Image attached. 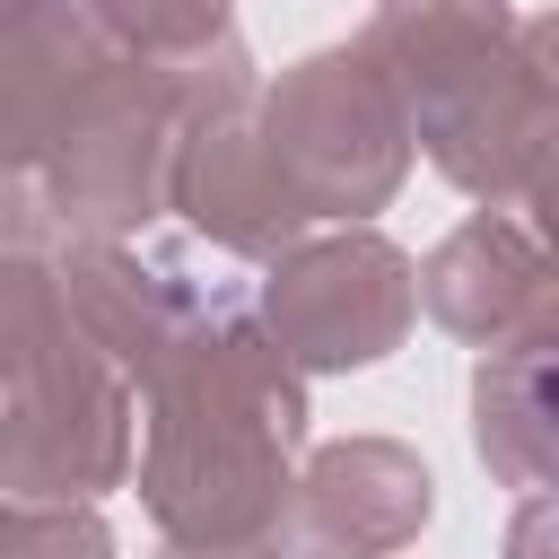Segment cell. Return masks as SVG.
Wrapping results in <instances>:
<instances>
[{"instance_id": "cell-1", "label": "cell", "mask_w": 559, "mask_h": 559, "mask_svg": "<svg viewBox=\"0 0 559 559\" xmlns=\"http://www.w3.org/2000/svg\"><path fill=\"white\" fill-rule=\"evenodd\" d=\"M542 411H550V428H559V367L542 376Z\"/></svg>"}]
</instances>
